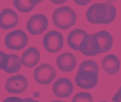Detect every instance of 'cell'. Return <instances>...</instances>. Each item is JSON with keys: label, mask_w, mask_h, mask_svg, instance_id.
Returning a JSON list of instances; mask_svg holds the SVG:
<instances>
[{"label": "cell", "mask_w": 121, "mask_h": 102, "mask_svg": "<svg viewBox=\"0 0 121 102\" xmlns=\"http://www.w3.org/2000/svg\"><path fill=\"white\" fill-rule=\"evenodd\" d=\"M87 20L93 24H108L115 20L116 10L112 3H95L88 8L86 13Z\"/></svg>", "instance_id": "obj_1"}, {"label": "cell", "mask_w": 121, "mask_h": 102, "mask_svg": "<svg viewBox=\"0 0 121 102\" xmlns=\"http://www.w3.org/2000/svg\"><path fill=\"white\" fill-rule=\"evenodd\" d=\"M54 24L62 30H67L75 24L76 13L68 6L56 8L52 15Z\"/></svg>", "instance_id": "obj_2"}, {"label": "cell", "mask_w": 121, "mask_h": 102, "mask_svg": "<svg viewBox=\"0 0 121 102\" xmlns=\"http://www.w3.org/2000/svg\"><path fill=\"white\" fill-rule=\"evenodd\" d=\"M28 42V37L24 31L16 30L8 33L4 39L5 45L14 50H20L25 47Z\"/></svg>", "instance_id": "obj_3"}, {"label": "cell", "mask_w": 121, "mask_h": 102, "mask_svg": "<svg viewBox=\"0 0 121 102\" xmlns=\"http://www.w3.org/2000/svg\"><path fill=\"white\" fill-rule=\"evenodd\" d=\"M43 43L45 48L48 52L56 53L63 46V36L56 31H51L44 36Z\"/></svg>", "instance_id": "obj_4"}, {"label": "cell", "mask_w": 121, "mask_h": 102, "mask_svg": "<svg viewBox=\"0 0 121 102\" xmlns=\"http://www.w3.org/2000/svg\"><path fill=\"white\" fill-rule=\"evenodd\" d=\"M56 76V70L48 64H41L33 72L35 80L37 83L43 85L50 84Z\"/></svg>", "instance_id": "obj_5"}, {"label": "cell", "mask_w": 121, "mask_h": 102, "mask_svg": "<svg viewBox=\"0 0 121 102\" xmlns=\"http://www.w3.org/2000/svg\"><path fill=\"white\" fill-rule=\"evenodd\" d=\"M48 25V19L42 14L32 16L27 22V29L30 34L40 35L47 29Z\"/></svg>", "instance_id": "obj_6"}, {"label": "cell", "mask_w": 121, "mask_h": 102, "mask_svg": "<svg viewBox=\"0 0 121 102\" xmlns=\"http://www.w3.org/2000/svg\"><path fill=\"white\" fill-rule=\"evenodd\" d=\"M28 85L26 77L19 74L9 77L5 84V88L9 93L22 94L26 90Z\"/></svg>", "instance_id": "obj_7"}, {"label": "cell", "mask_w": 121, "mask_h": 102, "mask_svg": "<svg viewBox=\"0 0 121 102\" xmlns=\"http://www.w3.org/2000/svg\"><path fill=\"white\" fill-rule=\"evenodd\" d=\"M76 85L81 88L91 89L98 83V74L87 72H78L75 77Z\"/></svg>", "instance_id": "obj_8"}, {"label": "cell", "mask_w": 121, "mask_h": 102, "mask_svg": "<svg viewBox=\"0 0 121 102\" xmlns=\"http://www.w3.org/2000/svg\"><path fill=\"white\" fill-rule=\"evenodd\" d=\"M79 51L86 56H95L100 54L99 46L93 35L87 34L80 45Z\"/></svg>", "instance_id": "obj_9"}, {"label": "cell", "mask_w": 121, "mask_h": 102, "mask_svg": "<svg viewBox=\"0 0 121 102\" xmlns=\"http://www.w3.org/2000/svg\"><path fill=\"white\" fill-rule=\"evenodd\" d=\"M53 91L55 96L60 98H67L73 92V86L67 78H60L53 84Z\"/></svg>", "instance_id": "obj_10"}, {"label": "cell", "mask_w": 121, "mask_h": 102, "mask_svg": "<svg viewBox=\"0 0 121 102\" xmlns=\"http://www.w3.org/2000/svg\"><path fill=\"white\" fill-rule=\"evenodd\" d=\"M18 21V15L10 8L3 9L0 13V28L3 30L13 28L17 25Z\"/></svg>", "instance_id": "obj_11"}, {"label": "cell", "mask_w": 121, "mask_h": 102, "mask_svg": "<svg viewBox=\"0 0 121 102\" xmlns=\"http://www.w3.org/2000/svg\"><path fill=\"white\" fill-rule=\"evenodd\" d=\"M76 58L69 52H65L60 55L57 58L56 64L58 68L64 72H71L75 68Z\"/></svg>", "instance_id": "obj_12"}, {"label": "cell", "mask_w": 121, "mask_h": 102, "mask_svg": "<svg viewBox=\"0 0 121 102\" xmlns=\"http://www.w3.org/2000/svg\"><path fill=\"white\" fill-rule=\"evenodd\" d=\"M21 58L22 64L25 67L32 68L40 61V55L37 49L34 47H30L23 53Z\"/></svg>", "instance_id": "obj_13"}, {"label": "cell", "mask_w": 121, "mask_h": 102, "mask_svg": "<svg viewBox=\"0 0 121 102\" xmlns=\"http://www.w3.org/2000/svg\"><path fill=\"white\" fill-rule=\"evenodd\" d=\"M96 38L99 46L100 53L108 52L113 45V37L109 33L102 30L93 34Z\"/></svg>", "instance_id": "obj_14"}, {"label": "cell", "mask_w": 121, "mask_h": 102, "mask_svg": "<svg viewBox=\"0 0 121 102\" xmlns=\"http://www.w3.org/2000/svg\"><path fill=\"white\" fill-rule=\"evenodd\" d=\"M103 69L109 75H114L119 72L120 62L118 58L114 54L108 55L101 62Z\"/></svg>", "instance_id": "obj_15"}, {"label": "cell", "mask_w": 121, "mask_h": 102, "mask_svg": "<svg viewBox=\"0 0 121 102\" xmlns=\"http://www.w3.org/2000/svg\"><path fill=\"white\" fill-rule=\"evenodd\" d=\"M87 34L86 31L80 29L73 30L68 35V45L75 50H79L80 45Z\"/></svg>", "instance_id": "obj_16"}, {"label": "cell", "mask_w": 121, "mask_h": 102, "mask_svg": "<svg viewBox=\"0 0 121 102\" xmlns=\"http://www.w3.org/2000/svg\"><path fill=\"white\" fill-rule=\"evenodd\" d=\"M8 60L5 69L3 70L7 73H15L21 68V58L17 55L7 54Z\"/></svg>", "instance_id": "obj_17"}, {"label": "cell", "mask_w": 121, "mask_h": 102, "mask_svg": "<svg viewBox=\"0 0 121 102\" xmlns=\"http://www.w3.org/2000/svg\"><path fill=\"white\" fill-rule=\"evenodd\" d=\"M39 0H14L13 4L19 11L22 13L30 12L37 4L42 2Z\"/></svg>", "instance_id": "obj_18"}, {"label": "cell", "mask_w": 121, "mask_h": 102, "mask_svg": "<svg viewBox=\"0 0 121 102\" xmlns=\"http://www.w3.org/2000/svg\"><path fill=\"white\" fill-rule=\"evenodd\" d=\"M99 70V66L95 61L86 60L80 64L78 72H91L98 74Z\"/></svg>", "instance_id": "obj_19"}, {"label": "cell", "mask_w": 121, "mask_h": 102, "mask_svg": "<svg viewBox=\"0 0 121 102\" xmlns=\"http://www.w3.org/2000/svg\"><path fill=\"white\" fill-rule=\"evenodd\" d=\"M72 102H93V100L91 94L82 92L76 94L73 96Z\"/></svg>", "instance_id": "obj_20"}, {"label": "cell", "mask_w": 121, "mask_h": 102, "mask_svg": "<svg viewBox=\"0 0 121 102\" xmlns=\"http://www.w3.org/2000/svg\"><path fill=\"white\" fill-rule=\"evenodd\" d=\"M8 60V55L0 51V69L4 70L6 66Z\"/></svg>", "instance_id": "obj_21"}, {"label": "cell", "mask_w": 121, "mask_h": 102, "mask_svg": "<svg viewBox=\"0 0 121 102\" xmlns=\"http://www.w3.org/2000/svg\"><path fill=\"white\" fill-rule=\"evenodd\" d=\"M3 102H24L23 99L17 97H7L4 99Z\"/></svg>", "instance_id": "obj_22"}, {"label": "cell", "mask_w": 121, "mask_h": 102, "mask_svg": "<svg viewBox=\"0 0 121 102\" xmlns=\"http://www.w3.org/2000/svg\"><path fill=\"white\" fill-rule=\"evenodd\" d=\"M112 102H121V90L119 91L115 94L112 99Z\"/></svg>", "instance_id": "obj_23"}, {"label": "cell", "mask_w": 121, "mask_h": 102, "mask_svg": "<svg viewBox=\"0 0 121 102\" xmlns=\"http://www.w3.org/2000/svg\"><path fill=\"white\" fill-rule=\"evenodd\" d=\"M74 1L77 4L83 6L87 4L90 2H91V0H75Z\"/></svg>", "instance_id": "obj_24"}, {"label": "cell", "mask_w": 121, "mask_h": 102, "mask_svg": "<svg viewBox=\"0 0 121 102\" xmlns=\"http://www.w3.org/2000/svg\"><path fill=\"white\" fill-rule=\"evenodd\" d=\"M23 99L24 102H40L36 101H35L32 98H25Z\"/></svg>", "instance_id": "obj_25"}, {"label": "cell", "mask_w": 121, "mask_h": 102, "mask_svg": "<svg viewBox=\"0 0 121 102\" xmlns=\"http://www.w3.org/2000/svg\"><path fill=\"white\" fill-rule=\"evenodd\" d=\"M53 3L56 4H63L64 2H67V1H51Z\"/></svg>", "instance_id": "obj_26"}, {"label": "cell", "mask_w": 121, "mask_h": 102, "mask_svg": "<svg viewBox=\"0 0 121 102\" xmlns=\"http://www.w3.org/2000/svg\"><path fill=\"white\" fill-rule=\"evenodd\" d=\"M51 102H66L65 101H54Z\"/></svg>", "instance_id": "obj_27"}, {"label": "cell", "mask_w": 121, "mask_h": 102, "mask_svg": "<svg viewBox=\"0 0 121 102\" xmlns=\"http://www.w3.org/2000/svg\"><path fill=\"white\" fill-rule=\"evenodd\" d=\"M107 102V101H101V102Z\"/></svg>", "instance_id": "obj_28"}]
</instances>
